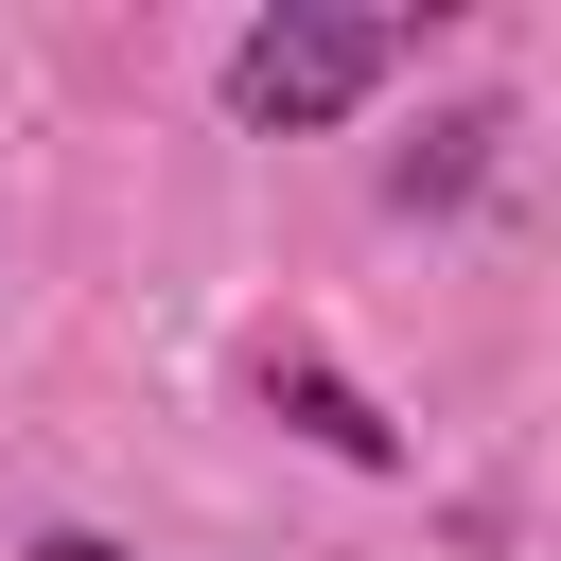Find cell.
Listing matches in <instances>:
<instances>
[{
	"mask_svg": "<svg viewBox=\"0 0 561 561\" xmlns=\"http://www.w3.org/2000/svg\"><path fill=\"white\" fill-rule=\"evenodd\" d=\"M386 70H403V18H316L298 0V18H245L228 35V123H280L298 140V123H351Z\"/></svg>",
	"mask_w": 561,
	"mask_h": 561,
	"instance_id": "6da1fadb",
	"label": "cell"
},
{
	"mask_svg": "<svg viewBox=\"0 0 561 561\" xmlns=\"http://www.w3.org/2000/svg\"><path fill=\"white\" fill-rule=\"evenodd\" d=\"M263 386H280V421H316V438H333L351 473H386V456H403V421H368V403H351V386H333L316 351H263Z\"/></svg>",
	"mask_w": 561,
	"mask_h": 561,
	"instance_id": "7a4b0ae2",
	"label": "cell"
},
{
	"mask_svg": "<svg viewBox=\"0 0 561 561\" xmlns=\"http://www.w3.org/2000/svg\"><path fill=\"white\" fill-rule=\"evenodd\" d=\"M35 561H123V543H88V526H53V543H35Z\"/></svg>",
	"mask_w": 561,
	"mask_h": 561,
	"instance_id": "3957f363",
	"label": "cell"
}]
</instances>
